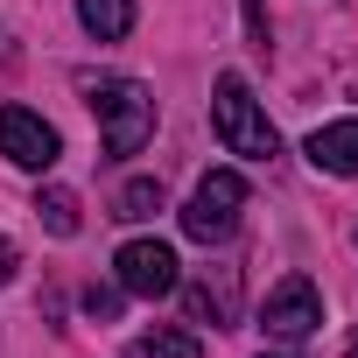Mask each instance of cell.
<instances>
[{
  "label": "cell",
  "instance_id": "7a4b0ae2",
  "mask_svg": "<svg viewBox=\"0 0 358 358\" xmlns=\"http://www.w3.org/2000/svg\"><path fill=\"white\" fill-rule=\"evenodd\" d=\"M211 120H218V141L232 148V155H246V162H274V120H267V106L253 99V85L239 78V71H225L218 78V92H211Z\"/></svg>",
  "mask_w": 358,
  "mask_h": 358
},
{
  "label": "cell",
  "instance_id": "52a82bcc",
  "mask_svg": "<svg viewBox=\"0 0 358 358\" xmlns=\"http://www.w3.org/2000/svg\"><path fill=\"white\" fill-rule=\"evenodd\" d=\"M309 162L323 176H358V120H330L309 134Z\"/></svg>",
  "mask_w": 358,
  "mask_h": 358
},
{
  "label": "cell",
  "instance_id": "8992f818",
  "mask_svg": "<svg viewBox=\"0 0 358 358\" xmlns=\"http://www.w3.org/2000/svg\"><path fill=\"white\" fill-rule=\"evenodd\" d=\"M57 127L43 120V113H29V106H0V155H8L15 169H50L57 162Z\"/></svg>",
  "mask_w": 358,
  "mask_h": 358
},
{
  "label": "cell",
  "instance_id": "6da1fadb",
  "mask_svg": "<svg viewBox=\"0 0 358 358\" xmlns=\"http://www.w3.org/2000/svg\"><path fill=\"white\" fill-rule=\"evenodd\" d=\"M85 99L99 113V134H106L113 162L148 148V134H155V92L148 85H134V78H85Z\"/></svg>",
  "mask_w": 358,
  "mask_h": 358
},
{
  "label": "cell",
  "instance_id": "7c38bea8",
  "mask_svg": "<svg viewBox=\"0 0 358 358\" xmlns=\"http://www.w3.org/2000/svg\"><path fill=\"white\" fill-rule=\"evenodd\" d=\"M36 211H43V225H50L57 239H71V232H78V197H71V190H43V197H36Z\"/></svg>",
  "mask_w": 358,
  "mask_h": 358
},
{
  "label": "cell",
  "instance_id": "30bf717a",
  "mask_svg": "<svg viewBox=\"0 0 358 358\" xmlns=\"http://www.w3.org/2000/svg\"><path fill=\"white\" fill-rule=\"evenodd\" d=\"M127 358H204V344H197V330H141L127 344Z\"/></svg>",
  "mask_w": 358,
  "mask_h": 358
},
{
  "label": "cell",
  "instance_id": "ba28073f",
  "mask_svg": "<svg viewBox=\"0 0 358 358\" xmlns=\"http://www.w3.org/2000/svg\"><path fill=\"white\" fill-rule=\"evenodd\" d=\"M183 302H190V316H197V323H232L239 267H218V281H211V274H204V281H190V288H183Z\"/></svg>",
  "mask_w": 358,
  "mask_h": 358
},
{
  "label": "cell",
  "instance_id": "5b68a950",
  "mask_svg": "<svg viewBox=\"0 0 358 358\" xmlns=\"http://www.w3.org/2000/svg\"><path fill=\"white\" fill-rule=\"evenodd\" d=\"M113 274H120V295H176V246L169 239H127L120 253H113Z\"/></svg>",
  "mask_w": 358,
  "mask_h": 358
},
{
  "label": "cell",
  "instance_id": "4fadbf2b",
  "mask_svg": "<svg viewBox=\"0 0 358 358\" xmlns=\"http://www.w3.org/2000/svg\"><path fill=\"white\" fill-rule=\"evenodd\" d=\"M85 309H92V316H113V309H120V288H85Z\"/></svg>",
  "mask_w": 358,
  "mask_h": 358
},
{
  "label": "cell",
  "instance_id": "3957f363",
  "mask_svg": "<svg viewBox=\"0 0 358 358\" xmlns=\"http://www.w3.org/2000/svg\"><path fill=\"white\" fill-rule=\"evenodd\" d=\"M239 211H246V176L239 169H211L197 183V197L183 204V232L197 246H225L239 232Z\"/></svg>",
  "mask_w": 358,
  "mask_h": 358
},
{
  "label": "cell",
  "instance_id": "8fae6325",
  "mask_svg": "<svg viewBox=\"0 0 358 358\" xmlns=\"http://www.w3.org/2000/svg\"><path fill=\"white\" fill-rule=\"evenodd\" d=\"M169 197H162V183H155V176H134V183L113 197V218H127V225H141V218H155Z\"/></svg>",
  "mask_w": 358,
  "mask_h": 358
},
{
  "label": "cell",
  "instance_id": "277c9868",
  "mask_svg": "<svg viewBox=\"0 0 358 358\" xmlns=\"http://www.w3.org/2000/svg\"><path fill=\"white\" fill-rule=\"evenodd\" d=\"M316 323H323V295H316V281H309V274H288V281H274V288H267V302H260V330H267V337L302 344Z\"/></svg>",
  "mask_w": 358,
  "mask_h": 358
},
{
  "label": "cell",
  "instance_id": "9c48e42d",
  "mask_svg": "<svg viewBox=\"0 0 358 358\" xmlns=\"http://www.w3.org/2000/svg\"><path fill=\"white\" fill-rule=\"evenodd\" d=\"M78 22H85V36L120 43V36L134 29V0H78Z\"/></svg>",
  "mask_w": 358,
  "mask_h": 358
},
{
  "label": "cell",
  "instance_id": "5bb4252c",
  "mask_svg": "<svg viewBox=\"0 0 358 358\" xmlns=\"http://www.w3.org/2000/svg\"><path fill=\"white\" fill-rule=\"evenodd\" d=\"M15 267H22V260H15V239L0 232V281H15Z\"/></svg>",
  "mask_w": 358,
  "mask_h": 358
}]
</instances>
